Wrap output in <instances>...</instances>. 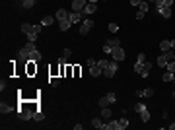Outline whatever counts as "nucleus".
I'll use <instances>...</instances> for the list:
<instances>
[{"mask_svg":"<svg viewBox=\"0 0 175 130\" xmlns=\"http://www.w3.org/2000/svg\"><path fill=\"white\" fill-rule=\"evenodd\" d=\"M33 51H35V43H33V41H27V45L20 51V60H22V62H29V54L33 53Z\"/></svg>","mask_w":175,"mask_h":130,"instance_id":"nucleus-1","label":"nucleus"},{"mask_svg":"<svg viewBox=\"0 0 175 130\" xmlns=\"http://www.w3.org/2000/svg\"><path fill=\"white\" fill-rule=\"evenodd\" d=\"M18 113H20V118H22V121H29V118H33V109H29L27 105H22L18 109Z\"/></svg>","mask_w":175,"mask_h":130,"instance_id":"nucleus-2","label":"nucleus"},{"mask_svg":"<svg viewBox=\"0 0 175 130\" xmlns=\"http://www.w3.org/2000/svg\"><path fill=\"white\" fill-rule=\"evenodd\" d=\"M117 47H121V41L119 39H109V41H105V45H103V53L111 54L113 49H117Z\"/></svg>","mask_w":175,"mask_h":130,"instance_id":"nucleus-3","label":"nucleus"},{"mask_svg":"<svg viewBox=\"0 0 175 130\" xmlns=\"http://www.w3.org/2000/svg\"><path fill=\"white\" fill-rule=\"evenodd\" d=\"M117 70H119V64H117V60H113V62H109L107 68H103V76L105 78H113L117 74Z\"/></svg>","mask_w":175,"mask_h":130,"instance_id":"nucleus-4","label":"nucleus"},{"mask_svg":"<svg viewBox=\"0 0 175 130\" xmlns=\"http://www.w3.org/2000/svg\"><path fill=\"white\" fill-rule=\"evenodd\" d=\"M88 0H72V12H82L86 8Z\"/></svg>","mask_w":175,"mask_h":130,"instance_id":"nucleus-5","label":"nucleus"},{"mask_svg":"<svg viewBox=\"0 0 175 130\" xmlns=\"http://www.w3.org/2000/svg\"><path fill=\"white\" fill-rule=\"evenodd\" d=\"M92 27H93V22H92V19H84L82 25H80V33H82V35H88Z\"/></svg>","mask_w":175,"mask_h":130,"instance_id":"nucleus-6","label":"nucleus"},{"mask_svg":"<svg viewBox=\"0 0 175 130\" xmlns=\"http://www.w3.org/2000/svg\"><path fill=\"white\" fill-rule=\"evenodd\" d=\"M111 54H113V60H117V62H121V60L126 56L125 51H123V47H117V49H113V53H111Z\"/></svg>","mask_w":175,"mask_h":130,"instance_id":"nucleus-7","label":"nucleus"},{"mask_svg":"<svg viewBox=\"0 0 175 130\" xmlns=\"http://www.w3.org/2000/svg\"><path fill=\"white\" fill-rule=\"evenodd\" d=\"M95 8H97V6H95L93 2H88V4H86V8L82 10V16H92V14L95 12Z\"/></svg>","mask_w":175,"mask_h":130,"instance_id":"nucleus-8","label":"nucleus"},{"mask_svg":"<svg viewBox=\"0 0 175 130\" xmlns=\"http://www.w3.org/2000/svg\"><path fill=\"white\" fill-rule=\"evenodd\" d=\"M158 10V14L163 16V18H171V8H167V6H160V8H156Z\"/></svg>","mask_w":175,"mask_h":130,"instance_id":"nucleus-9","label":"nucleus"},{"mask_svg":"<svg viewBox=\"0 0 175 130\" xmlns=\"http://www.w3.org/2000/svg\"><path fill=\"white\" fill-rule=\"evenodd\" d=\"M89 74H92L93 78H99V76L103 74V68H99L97 64H95V66H89Z\"/></svg>","mask_w":175,"mask_h":130,"instance_id":"nucleus-10","label":"nucleus"},{"mask_svg":"<svg viewBox=\"0 0 175 130\" xmlns=\"http://www.w3.org/2000/svg\"><path fill=\"white\" fill-rule=\"evenodd\" d=\"M70 25H72V22H70V18L62 19V22H58V27H60V31H68V29H70Z\"/></svg>","mask_w":175,"mask_h":130,"instance_id":"nucleus-11","label":"nucleus"},{"mask_svg":"<svg viewBox=\"0 0 175 130\" xmlns=\"http://www.w3.org/2000/svg\"><path fill=\"white\" fill-rule=\"evenodd\" d=\"M68 16H70V14H68L64 8H60V10H57V16H55V18L58 19V22H62V19H66Z\"/></svg>","mask_w":175,"mask_h":130,"instance_id":"nucleus-12","label":"nucleus"},{"mask_svg":"<svg viewBox=\"0 0 175 130\" xmlns=\"http://www.w3.org/2000/svg\"><path fill=\"white\" fill-rule=\"evenodd\" d=\"M70 22L72 23H78V22H82V12H70Z\"/></svg>","mask_w":175,"mask_h":130,"instance_id":"nucleus-13","label":"nucleus"},{"mask_svg":"<svg viewBox=\"0 0 175 130\" xmlns=\"http://www.w3.org/2000/svg\"><path fill=\"white\" fill-rule=\"evenodd\" d=\"M136 95H140V97H152L154 95V90H152V87H146V90H142V91H136Z\"/></svg>","mask_w":175,"mask_h":130,"instance_id":"nucleus-14","label":"nucleus"},{"mask_svg":"<svg viewBox=\"0 0 175 130\" xmlns=\"http://www.w3.org/2000/svg\"><path fill=\"white\" fill-rule=\"evenodd\" d=\"M150 70H152V62H144V68H142L140 76H142V78H146L148 74H150Z\"/></svg>","mask_w":175,"mask_h":130,"instance_id":"nucleus-15","label":"nucleus"},{"mask_svg":"<svg viewBox=\"0 0 175 130\" xmlns=\"http://www.w3.org/2000/svg\"><path fill=\"white\" fill-rule=\"evenodd\" d=\"M156 8H160V6H167V8H171V4H173V0H156Z\"/></svg>","mask_w":175,"mask_h":130,"instance_id":"nucleus-16","label":"nucleus"},{"mask_svg":"<svg viewBox=\"0 0 175 130\" xmlns=\"http://www.w3.org/2000/svg\"><path fill=\"white\" fill-rule=\"evenodd\" d=\"M39 60H41V53H39V51L35 49L33 53L29 54V62H39Z\"/></svg>","mask_w":175,"mask_h":130,"instance_id":"nucleus-17","label":"nucleus"},{"mask_svg":"<svg viewBox=\"0 0 175 130\" xmlns=\"http://www.w3.org/2000/svg\"><path fill=\"white\" fill-rule=\"evenodd\" d=\"M35 2H37V0H24V2L20 4V6L25 8V10H29V8H33V6H35Z\"/></svg>","mask_w":175,"mask_h":130,"instance_id":"nucleus-18","label":"nucleus"},{"mask_svg":"<svg viewBox=\"0 0 175 130\" xmlns=\"http://www.w3.org/2000/svg\"><path fill=\"white\" fill-rule=\"evenodd\" d=\"M129 126V121L126 118H121V121H117V130H125Z\"/></svg>","mask_w":175,"mask_h":130,"instance_id":"nucleus-19","label":"nucleus"},{"mask_svg":"<svg viewBox=\"0 0 175 130\" xmlns=\"http://www.w3.org/2000/svg\"><path fill=\"white\" fill-rule=\"evenodd\" d=\"M55 19L57 18H53V16H45V18L41 19V23H43V25H53V23H55Z\"/></svg>","mask_w":175,"mask_h":130,"instance_id":"nucleus-20","label":"nucleus"},{"mask_svg":"<svg viewBox=\"0 0 175 130\" xmlns=\"http://www.w3.org/2000/svg\"><path fill=\"white\" fill-rule=\"evenodd\" d=\"M167 58H166V54H162V56H158V64H160V68H166L167 66Z\"/></svg>","mask_w":175,"mask_h":130,"instance_id":"nucleus-21","label":"nucleus"},{"mask_svg":"<svg viewBox=\"0 0 175 130\" xmlns=\"http://www.w3.org/2000/svg\"><path fill=\"white\" fill-rule=\"evenodd\" d=\"M160 49L163 51V53H166V51H169V49H171V41H162V43H160Z\"/></svg>","mask_w":175,"mask_h":130,"instance_id":"nucleus-22","label":"nucleus"},{"mask_svg":"<svg viewBox=\"0 0 175 130\" xmlns=\"http://www.w3.org/2000/svg\"><path fill=\"white\" fill-rule=\"evenodd\" d=\"M10 111H12V105H8V103H0V113H2V115H4V113H10Z\"/></svg>","mask_w":175,"mask_h":130,"instance_id":"nucleus-23","label":"nucleus"},{"mask_svg":"<svg viewBox=\"0 0 175 130\" xmlns=\"http://www.w3.org/2000/svg\"><path fill=\"white\" fill-rule=\"evenodd\" d=\"M140 118H142V122H148V121H150V113H148V107L140 113Z\"/></svg>","mask_w":175,"mask_h":130,"instance_id":"nucleus-24","label":"nucleus"},{"mask_svg":"<svg viewBox=\"0 0 175 130\" xmlns=\"http://www.w3.org/2000/svg\"><path fill=\"white\" fill-rule=\"evenodd\" d=\"M22 31L25 35H29L31 31H33V25H29V23H22Z\"/></svg>","mask_w":175,"mask_h":130,"instance_id":"nucleus-25","label":"nucleus"},{"mask_svg":"<svg viewBox=\"0 0 175 130\" xmlns=\"http://www.w3.org/2000/svg\"><path fill=\"white\" fill-rule=\"evenodd\" d=\"M173 78H175V74H171V72L166 70V74L162 76V80H163V82H173Z\"/></svg>","mask_w":175,"mask_h":130,"instance_id":"nucleus-26","label":"nucleus"},{"mask_svg":"<svg viewBox=\"0 0 175 130\" xmlns=\"http://www.w3.org/2000/svg\"><path fill=\"white\" fill-rule=\"evenodd\" d=\"M103 128L105 130H117V121H111L107 124H103Z\"/></svg>","mask_w":175,"mask_h":130,"instance_id":"nucleus-27","label":"nucleus"},{"mask_svg":"<svg viewBox=\"0 0 175 130\" xmlns=\"http://www.w3.org/2000/svg\"><path fill=\"white\" fill-rule=\"evenodd\" d=\"M166 70H167V72H171V74H175V60H169V62H167Z\"/></svg>","mask_w":175,"mask_h":130,"instance_id":"nucleus-28","label":"nucleus"},{"mask_svg":"<svg viewBox=\"0 0 175 130\" xmlns=\"http://www.w3.org/2000/svg\"><path fill=\"white\" fill-rule=\"evenodd\" d=\"M92 126H93V128H103L101 118H93V121H92Z\"/></svg>","mask_w":175,"mask_h":130,"instance_id":"nucleus-29","label":"nucleus"},{"mask_svg":"<svg viewBox=\"0 0 175 130\" xmlns=\"http://www.w3.org/2000/svg\"><path fill=\"white\" fill-rule=\"evenodd\" d=\"M138 12H142V14H146V12H148V2H146V0H144L142 4H138Z\"/></svg>","mask_w":175,"mask_h":130,"instance_id":"nucleus-30","label":"nucleus"},{"mask_svg":"<svg viewBox=\"0 0 175 130\" xmlns=\"http://www.w3.org/2000/svg\"><path fill=\"white\" fill-rule=\"evenodd\" d=\"M101 117H103V118H109V117H111V109L103 107V109H101Z\"/></svg>","mask_w":175,"mask_h":130,"instance_id":"nucleus-31","label":"nucleus"},{"mask_svg":"<svg viewBox=\"0 0 175 130\" xmlns=\"http://www.w3.org/2000/svg\"><path fill=\"white\" fill-rule=\"evenodd\" d=\"M142 68H144V62H136V64H134V72H136V74H140Z\"/></svg>","mask_w":175,"mask_h":130,"instance_id":"nucleus-32","label":"nucleus"},{"mask_svg":"<svg viewBox=\"0 0 175 130\" xmlns=\"http://www.w3.org/2000/svg\"><path fill=\"white\" fill-rule=\"evenodd\" d=\"M33 118H35V121H43V118H45V115H43L41 111H35V113H33Z\"/></svg>","mask_w":175,"mask_h":130,"instance_id":"nucleus-33","label":"nucleus"},{"mask_svg":"<svg viewBox=\"0 0 175 130\" xmlns=\"http://www.w3.org/2000/svg\"><path fill=\"white\" fill-rule=\"evenodd\" d=\"M107 105H109V99H107V95H105V97H101V99H99V107L103 109V107H107Z\"/></svg>","mask_w":175,"mask_h":130,"instance_id":"nucleus-34","label":"nucleus"},{"mask_svg":"<svg viewBox=\"0 0 175 130\" xmlns=\"http://www.w3.org/2000/svg\"><path fill=\"white\" fill-rule=\"evenodd\" d=\"M144 109H146V105H142V103H136V105H134V111L138 113V115H140L142 111H144Z\"/></svg>","mask_w":175,"mask_h":130,"instance_id":"nucleus-35","label":"nucleus"},{"mask_svg":"<svg viewBox=\"0 0 175 130\" xmlns=\"http://www.w3.org/2000/svg\"><path fill=\"white\" fill-rule=\"evenodd\" d=\"M107 99H109V103H115V101H117V95H115L113 91H109V93H107Z\"/></svg>","mask_w":175,"mask_h":130,"instance_id":"nucleus-36","label":"nucleus"},{"mask_svg":"<svg viewBox=\"0 0 175 130\" xmlns=\"http://www.w3.org/2000/svg\"><path fill=\"white\" fill-rule=\"evenodd\" d=\"M37 35H39V33H35V31H31V33L27 35V41H33V43H35V41H37Z\"/></svg>","mask_w":175,"mask_h":130,"instance_id":"nucleus-37","label":"nucleus"},{"mask_svg":"<svg viewBox=\"0 0 175 130\" xmlns=\"http://www.w3.org/2000/svg\"><path fill=\"white\" fill-rule=\"evenodd\" d=\"M97 66H99V68H107V66H109V60H97Z\"/></svg>","mask_w":175,"mask_h":130,"instance_id":"nucleus-38","label":"nucleus"},{"mask_svg":"<svg viewBox=\"0 0 175 130\" xmlns=\"http://www.w3.org/2000/svg\"><path fill=\"white\" fill-rule=\"evenodd\" d=\"M109 31H113V33H115V31H119V25L111 22V23H109Z\"/></svg>","mask_w":175,"mask_h":130,"instance_id":"nucleus-39","label":"nucleus"},{"mask_svg":"<svg viewBox=\"0 0 175 130\" xmlns=\"http://www.w3.org/2000/svg\"><path fill=\"white\" fill-rule=\"evenodd\" d=\"M41 27H43V23H35V25H33V31H35V33H39Z\"/></svg>","mask_w":175,"mask_h":130,"instance_id":"nucleus-40","label":"nucleus"},{"mask_svg":"<svg viewBox=\"0 0 175 130\" xmlns=\"http://www.w3.org/2000/svg\"><path fill=\"white\" fill-rule=\"evenodd\" d=\"M70 54H72V51H70V49H64V53H62V56H64V58H68Z\"/></svg>","mask_w":175,"mask_h":130,"instance_id":"nucleus-41","label":"nucleus"},{"mask_svg":"<svg viewBox=\"0 0 175 130\" xmlns=\"http://www.w3.org/2000/svg\"><path fill=\"white\" fill-rule=\"evenodd\" d=\"M95 64H97V60H95V58H88V66H95Z\"/></svg>","mask_w":175,"mask_h":130,"instance_id":"nucleus-42","label":"nucleus"},{"mask_svg":"<svg viewBox=\"0 0 175 130\" xmlns=\"http://www.w3.org/2000/svg\"><path fill=\"white\" fill-rule=\"evenodd\" d=\"M142 2H144V0H130L132 6H138V4H142Z\"/></svg>","mask_w":175,"mask_h":130,"instance_id":"nucleus-43","label":"nucleus"},{"mask_svg":"<svg viewBox=\"0 0 175 130\" xmlns=\"http://www.w3.org/2000/svg\"><path fill=\"white\" fill-rule=\"evenodd\" d=\"M138 62H146V56H144V53H140V54H138Z\"/></svg>","mask_w":175,"mask_h":130,"instance_id":"nucleus-44","label":"nucleus"},{"mask_svg":"<svg viewBox=\"0 0 175 130\" xmlns=\"http://www.w3.org/2000/svg\"><path fill=\"white\" fill-rule=\"evenodd\" d=\"M51 84H53V87H58V86H60V80H53Z\"/></svg>","mask_w":175,"mask_h":130,"instance_id":"nucleus-45","label":"nucleus"},{"mask_svg":"<svg viewBox=\"0 0 175 130\" xmlns=\"http://www.w3.org/2000/svg\"><path fill=\"white\" fill-rule=\"evenodd\" d=\"M169 130H175V122H173V124H169Z\"/></svg>","mask_w":175,"mask_h":130,"instance_id":"nucleus-46","label":"nucleus"},{"mask_svg":"<svg viewBox=\"0 0 175 130\" xmlns=\"http://www.w3.org/2000/svg\"><path fill=\"white\" fill-rule=\"evenodd\" d=\"M171 47H173V49H175V39H173V41H171Z\"/></svg>","mask_w":175,"mask_h":130,"instance_id":"nucleus-47","label":"nucleus"},{"mask_svg":"<svg viewBox=\"0 0 175 130\" xmlns=\"http://www.w3.org/2000/svg\"><path fill=\"white\" fill-rule=\"evenodd\" d=\"M88 2H93V4H97V0H88Z\"/></svg>","mask_w":175,"mask_h":130,"instance_id":"nucleus-48","label":"nucleus"},{"mask_svg":"<svg viewBox=\"0 0 175 130\" xmlns=\"http://www.w3.org/2000/svg\"><path fill=\"white\" fill-rule=\"evenodd\" d=\"M18 2H20V4H22V2H24V0H18Z\"/></svg>","mask_w":175,"mask_h":130,"instance_id":"nucleus-49","label":"nucleus"},{"mask_svg":"<svg viewBox=\"0 0 175 130\" xmlns=\"http://www.w3.org/2000/svg\"><path fill=\"white\" fill-rule=\"evenodd\" d=\"M150 2H156V0H150Z\"/></svg>","mask_w":175,"mask_h":130,"instance_id":"nucleus-50","label":"nucleus"},{"mask_svg":"<svg viewBox=\"0 0 175 130\" xmlns=\"http://www.w3.org/2000/svg\"><path fill=\"white\" fill-rule=\"evenodd\" d=\"M173 97H175V93H173Z\"/></svg>","mask_w":175,"mask_h":130,"instance_id":"nucleus-51","label":"nucleus"}]
</instances>
